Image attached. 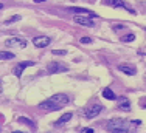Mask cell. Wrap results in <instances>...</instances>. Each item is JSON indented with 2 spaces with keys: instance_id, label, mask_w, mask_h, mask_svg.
Listing matches in <instances>:
<instances>
[{
  "instance_id": "cell-26",
  "label": "cell",
  "mask_w": 146,
  "mask_h": 133,
  "mask_svg": "<svg viewBox=\"0 0 146 133\" xmlns=\"http://www.w3.org/2000/svg\"><path fill=\"white\" fill-rule=\"evenodd\" d=\"M13 133H25V132H19V130H16V132H13Z\"/></svg>"
},
{
  "instance_id": "cell-7",
  "label": "cell",
  "mask_w": 146,
  "mask_h": 133,
  "mask_svg": "<svg viewBox=\"0 0 146 133\" xmlns=\"http://www.w3.org/2000/svg\"><path fill=\"white\" fill-rule=\"evenodd\" d=\"M34 65V62L33 61H22V62H19L14 68H13V73H14V76H17V78H20L22 76V71L27 68V66H33Z\"/></svg>"
},
{
  "instance_id": "cell-27",
  "label": "cell",
  "mask_w": 146,
  "mask_h": 133,
  "mask_svg": "<svg viewBox=\"0 0 146 133\" xmlns=\"http://www.w3.org/2000/svg\"><path fill=\"white\" fill-rule=\"evenodd\" d=\"M0 9H3V3H0Z\"/></svg>"
},
{
  "instance_id": "cell-2",
  "label": "cell",
  "mask_w": 146,
  "mask_h": 133,
  "mask_svg": "<svg viewBox=\"0 0 146 133\" xmlns=\"http://www.w3.org/2000/svg\"><path fill=\"white\" fill-rule=\"evenodd\" d=\"M68 104V96L64 93H58L54 94V96L48 97V99H45L44 102L39 104V108H42V110H48V111H56V110H61L62 107H65Z\"/></svg>"
},
{
  "instance_id": "cell-17",
  "label": "cell",
  "mask_w": 146,
  "mask_h": 133,
  "mask_svg": "<svg viewBox=\"0 0 146 133\" xmlns=\"http://www.w3.org/2000/svg\"><path fill=\"white\" fill-rule=\"evenodd\" d=\"M17 121H19V122H22V124H27V125H30L31 128H34V124L31 122V119H28V118H25V116H20Z\"/></svg>"
},
{
  "instance_id": "cell-9",
  "label": "cell",
  "mask_w": 146,
  "mask_h": 133,
  "mask_svg": "<svg viewBox=\"0 0 146 133\" xmlns=\"http://www.w3.org/2000/svg\"><path fill=\"white\" fill-rule=\"evenodd\" d=\"M50 42H51V39L48 36H37L33 39V45L37 48H45V47L50 45Z\"/></svg>"
},
{
  "instance_id": "cell-24",
  "label": "cell",
  "mask_w": 146,
  "mask_h": 133,
  "mask_svg": "<svg viewBox=\"0 0 146 133\" xmlns=\"http://www.w3.org/2000/svg\"><path fill=\"white\" fill-rule=\"evenodd\" d=\"M2 90H3V84H2V80H0V93H2Z\"/></svg>"
},
{
  "instance_id": "cell-14",
  "label": "cell",
  "mask_w": 146,
  "mask_h": 133,
  "mask_svg": "<svg viewBox=\"0 0 146 133\" xmlns=\"http://www.w3.org/2000/svg\"><path fill=\"white\" fill-rule=\"evenodd\" d=\"M120 99L123 101V102H121L120 105H118V108H120V110H123V111L131 110V102H129V101H127L126 97H120Z\"/></svg>"
},
{
  "instance_id": "cell-5",
  "label": "cell",
  "mask_w": 146,
  "mask_h": 133,
  "mask_svg": "<svg viewBox=\"0 0 146 133\" xmlns=\"http://www.w3.org/2000/svg\"><path fill=\"white\" fill-rule=\"evenodd\" d=\"M101 110H103V107H101V104H93L92 107H87L84 110V116L87 118V119H92V118H96L100 113H101Z\"/></svg>"
},
{
  "instance_id": "cell-20",
  "label": "cell",
  "mask_w": 146,
  "mask_h": 133,
  "mask_svg": "<svg viewBox=\"0 0 146 133\" xmlns=\"http://www.w3.org/2000/svg\"><path fill=\"white\" fill-rule=\"evenodd\" d=\"M138 105L141 108H146V97H141V99H138Z\"/></svg>"
},
{
  "instance_id": "cell-21",
  "label": "cell",
  "mask_w": 146,
  "mask_h": 133,
  "mask_svg": "<svg viewBox=\"0 0 146 133\" xmlns=\"http://www.w3.org/2000/svg\"><path fill=\"white\" fill-rule=\"evenodd\" d=\"M81 43H92L90 37H81Z\"/></svg>"
},
{
  "instance_id": "cell-3",
  "label": "cell",
  "mask_w": 146,
  "mask_h": 133,
  "mask_svg": "<svg viewBox=\"0 0 146 133\" xmlns=\"http://www.w3.org/2000/svg\"><path fill=\"white\" fill-rule=\"evenodd\" d=\"M103 5L112 6V8H123V9H126V11H129L131 14H137L135 9H132V6L127 5L124 0H103Z\"/></svg>"
},
{
  "instance_id": "cell-13",
  "label": "cell",
  "mask_w": 146,
  "mask_h": 133,
  "mask_svg": "<svg viewBox=\"0 0 146 133\" xmlns=\"http://www.w3.org/2000/svg\"><path fill=\"white\" fill-rule=\"evenodd\" d=\"M72 119V113H64L62 115L61 118H59V119L54 122V125H56V127H59V125H62V124H65V122H68Z\"/></svg>"
},
{
  "instance_id": "cell-15",
  "label": "cell",
  "mask_w": 146,
  "mask_h": 133,
  "mask_svg": "<svg viewBox=\"0 0 146 133\" xmlns=\"http://www.w3.org/2000/svg\"><path fill=\"white\" fill-rule=\"evenodd\" d=\"M135 39V34L134 33H126L124 36H120V40L121 42H132Z\"/></svg>"
},
{
  "instance_id": "cell-10",
  "label": "cell",
  "mask_w": 146,
  "mask_h": 133,
  "mask_svg": "<svg viewBox=\"0 0 146 133\" xmlns=\"http://www.w3.org/2000/svg\"><path fill=\"white\" fill-rule=\"evenodd\" d=\"M118 71L124 73V74H129V76H135L137 74V68L131 64H120L118 65Z\"/></svg>"
},
{
  "instance_id": "cell-11",
  "label": "cell",
  "mask_w": 146,
  "mask_h": 133,
  "mask_svg": "<svg viewBox=\"0 0 146 133\" xmlns=\"http://www.w3.org/2000/svg\"><path fill=\"white\" fill-rule=\"evenodd\" d=\"M67 11H70L73 14H81V16H92V17H96L95 13L89 11V9L86 8H75V6H70V8H67Z\"/></svg>"
},
{
  "instance_id": "cell-8",
  "label": "cell",
  "mask_w": 146,
  "mask_h": 133,
  "mask_svg": "<svg viewBox=\"0 0 146 133\" xmlns=\"http://www.w3.org/2000/svg\"><path fill=\"white\" fill-rule=\"evenodd\" d=\"M5 47H20L25 48L27 47V40L22 37H11V39L5 40Z\"/></svg>"
},
{
  "instance_id": "cell-23",
  "label": "cell",
  "mask_w": 146,
  "mask_h": 133,
  "mask_svg": "<svg viewBox=\"0 0 146 133\" xmlns=\"http://www.w3.org/2000/svg\"><path fill=\"white\" fill-rule=\"evenodd\" d=\"M112 28H113V30H115V31H120V30H123L124 26H123V25H113Z\"/></svg>"
},
{
  "instance_id": "cell-25",
  "label": "cell",
  "mask_w": 146,
  "mask_h": 133,
  "mask_svg": "<svg viewBox=\"0 0 146 133\" xmlns=\"http://www.w3.org/2000/svg\"><path fill=\"white\" fill-rule=\"evenodd\" d=\"M34 3H40V2H45V0H33Z\"/></svg>"
},
{
  "instance_id": "cell-19",
  "label": "cell",
  "mask_w": 146,
  "mask_h": 133,
  "mask_svg": "<svg viewBox=\"0 0 146 133\" xmlns=\"http://www.w3.org/2000/svg\"><path fill=\"white\" fill-rule=\"evenodd\" d=\"M51 53H53V56H65L67 54V50H53Z\"/></svg>"
},
{
  "instance_id": "cell-6",
  "label": "cell",
  "mask_w": 146,
  "mask_h": 133,
  "mask_svg": "<svg viewBox=\"0 0 146 133\" xmlns=\"http://www.w3.org/2000/svg\"><path fill=\"white\" fill-rule=\"evenodd\" d=\"M73 22L78 23V25H82V26H93L95 23L92 22V19H90V16H81V14H75L73 16Z\"/></svg>"
},
{
  "instance_id": "cell-1",
  "label": "cell",
  "mask_w": 146,
  "mask_h": 133,
  "mask_svg": "<svg viewBox=\"0 0 146 133\" xmlns=\"http://www.w3.org/2000/svg\"><path fill=\"white\" fill-rule=\"evenodd\" d=\"M140 124H141L140 119L126 121V119H121V118H115V119H110L106 124V130L110 133H134L135 127Z\"/></svg>"
},
{
  "instance_id": "cell-12",
  "label": "cell",
  "mask_w": 146,
  "mask_h": 133,
  "mask_svg": "<svg viewBox=\"0 0 146 133\" xmlns=\"http://www.w3.org/2000/svg\"><path fill=\"white\" fill-rule=\"evenodd\" d=\"M103 96H104V99H107V101H115L117 97H118L117 94L109 88V87H106V88L103 90Z\"/></svg>"
},
{
  "instance_id": "cell-22",
  "label": "cell",
  "mask_w": 146,
  "mask_h": 133,
  "mask_svg": "<svg viewBox=\"0 0 146 133\" xmlns=\"http://www.w3.org/2000/svg\"><path fill=\"white\" fill-rule=\"evenodd\" d=\"M81 133H95V130H93V128H90V127H87V128H82Z\"/></svg>"
},
{
  "instance_id": "cell-18",
  "label": "cell",
  "mask_w": 146,
  "mask_h": 133,
  "mask_svg": "<svg viewBox=\"0 0 146 133\" xmlns=\"http://www.w3.org/2000/svg\"><path fill=\"white\" fill-rule=\"evenodd\" d=\"M17 20H20V16L19 14H16V16H13V17H9L8 20H6L5 23H14V22H17Z\"/></svg>"
},
{
  "instance_id": "cell-4",
  "label": "cell",
  "mask_w": 146,
  "mask_h": 133,
  "mask_svg": "<svg viewBox=\"0 0 146 133\" xmlns=\"http://www.w3.org/2000/svg\"><path fill=\"white\" fill-rule=\"evenodd\" d=\"M47 70H48V73H64V71H68V66L64 65L62 62L54 61L47 65Z\"/></svg>"
},
{
  "instance_id": "cell-16",
  "label": "cell",
  "mask_w": 146,
  "mask_h": 133,
  "mask_svg": "<svg viewBox=\"0 0 146 133\" xmlns=\"http://www.w3.org/2000/svg\"><path fill=\"white\" fill-rule=\"evenodd\" d=\"M9 59H14L13 53H9V51H2L0 53V61H9Z\"/></svg>"
}]
</instances>
